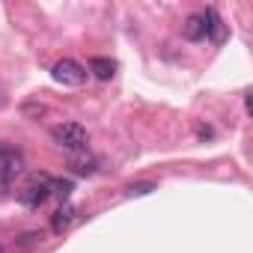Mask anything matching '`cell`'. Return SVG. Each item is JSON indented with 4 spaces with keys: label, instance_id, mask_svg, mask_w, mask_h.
Here are the masks:
<instances>
[{
    "label": "cell",
    "instance_id": "6da1fadb",
    "mask_svg": "<svg viewBox=\"0 0 253 253\" xmlns=\"http://www.w3.org/2000/svg\"><path fill=\"white\" fill-rule=\"evenodd\" d=\"M51 137H54V143L60 146V149H66V152H72V155H81V152H86V128L84 125H78V122H63V125H54L51 128Z\"/></svg>",
    "mask_w": 253,
    "mask_h": 253
},
{
    "label": "cell",
    "instance_id": "7a4b0ae2",
    "mask_svg": "<svg viewBox=\"0 0 253 253\" xmlns=\"http://www.w3.org/2000/svg\"><path fill=\"white\" fill-rule=\"evenodd\" d=\"M48 197H51V179L48 176H36L18 191V203L27 206V209H39Z\"/></svg>",
    "mask_w": 253,
    "mask_h": 253
},
{
    "label": "cell",
    "instance_id": "3957f363",
    "mask_svg": "<svg viewBox=\"0 0 253 253\" xmlns=\"http://www.w3.org/2000/svg\"><path fill=\"white\" fill-rule=\"evenodd\" d=\"M21 170H24L21 152H15V149L6 146V152L0 155V194H6L12 188V182H15V176H21Z\"/></svg>",
    "mask_w": 253,
    "mask_h": 253
},
{
    "label": "cell",
    "instance_id": "277c9868",
    "mask_svg": "<svg viewBox=\"0 0 253 253\" xmlns=\"http://www.w3.org/2000/svg\"><path fill=\"white\" fill-rule=\"evenodd\" d=\"M51 75H54V81L63 84V86H81L89 72H86L81 63H75V60H60V63H54Z\"/></svg>",
    "mask_w": 253,
    "mask_h": 253
},
{
    "label": "cell",
    "instance_id": "5b68a950",
    "mask_svg": "<svg viewBox=\"0 0 253 253\" xmlns=\"http://www.w3.org/2000/svg\"><path fill=\"white\" fill-rule=\"evenodd\" d=\"M203 18H206V39H211L214 45H223L226 42V24H223V18L214 9H206Z\"/></svg>",
    "mask_w": 253,
    "mask_h": 253
},
{
    "label": "cell",
    "instance_id": "8992f818",
    "mask_svg": "<svg viewBox=\"0 0 253 253\" xmlns=\"http://www.w3.org/2000/svg\"><path fill=\"white\" fill-rule=\"evenodd\" d=\"M182 33H185V39H188V42H203V39H206V18H203V12L191 15V18L185 21Z\"/></svg>",
    "mask_w": 253,
    "mask_h": 253
},
{
    "label": "cell",
    "instance_id": "52a82bcc",
    "mask_svg": "<svg viewBox=\"0 0 253 253\" xmlns=\"http://www.w3.org/2000/svg\"><path fill=\"white\" fill-rule=\"evenodd\" d=\"M72 220H75V206H69V203H63L57 211H54V217H51V229L60 235V232H66L69 226H72Z\"/></svg>",
    "mask_w": 253,
    "mask_h": 253
},
{
    "label": "cell",
    "instance_id": "ba28073f",
    "mask_svg": "<svg viewBox=\"0 0 253 253\" xmlns=\"http://www.w3.org/2000/svg\"><path fill=\"white\" fill-rule=\"evenodd\" d=\"M89 72H92L98 81H110L113 72H116V63H113L110 57H92V60H89Z\"/></svg>",
    "mask_w": 253,
    "mask_h": 253
},
{
    "label": "cell",
    "instance_id": "9c48e42d",
    "mask_svg": "<svg viewBox=\"0 0 253 253\" xmlns=\"http://www.w3.org/2000/svg\"><path fill=\"white\" fill-rule=\"evenodd\" d=\"M69 167H72V173H78V176H89V173H95V158H89V155H72V161H69Z\"/></svg>",
    "mask_w": 253,
    "mask_h": 253
},
{
    "label": "cell",
    "instance_id": "30bf717a",
    "mask_svg": "<svg viewBox=\"0 0 253 253\" xmlns=\"http://www.w3.org/2000/svg\"><path fill=\"white\" fill-rule=\"evenodd\" d=\"M152 191H155L152 182H137V185H128V188H125V197H146V194H152Z\"/></svg>",
    "mask_w": 253,
    "mask_h": 253
},
{
    "label": "cell",
    "instance_id": "8fae6325",
    "mask_svg": "<svg viewBox=\"0 0 253 253\" xmlns=\"http://www.w3.org/2000/svg\"><path fill=\"white\" fill-rule=\"evenodd\" d=\"M51 194H57V197H69L72 194V182H51Z\"/></svg>",
    "mask_w": 253,
    "mask_h": 253
},
{
    "label": "cell",
    "instance_id": "7c38bea8",
    "mask_svg": "<svg viewBox=\"0 0 253 253\" xmlns=\"http://www.w3.org/2000/svg\"><path fill=\"white\" fill-rule=\"evenodd\" d=\"M39 241H42V232H27V235H21L18 247H33V244H39Z\"/></svg>",
    "mask_w": 253,
    "mask_h": 253
},
{
    "label": "cell",
    "instance_id": "4fadbf2b",
    "mask_svg": "<svg viewBox=\"0 0 253 253\" xmlns=\"http://www.w3.org/2000/svg\"><path fill=\"white\" fill-rule=\"evenodd\" d=\"M24 110H27V113H36V116H42V113H45V107H42V104H27Z\"/></svg>",
    "mask_w": 253,
    "mask_h": 253
},
{
    "label": "cell",
    "instance_id": "5bb4252c",
    "mask_svg": "<svg viewBox=\"0 0 253 253\" xmlns=\"http://www.w3.org/2000/svg\"><path fill=\"white\" fill-rule=\"evenodd\" d=\"M0 253H6V250H3V244H0Z\"/></svg>",
    "mask_w": 253,
    "mask_h": 253
}]
</instances>
